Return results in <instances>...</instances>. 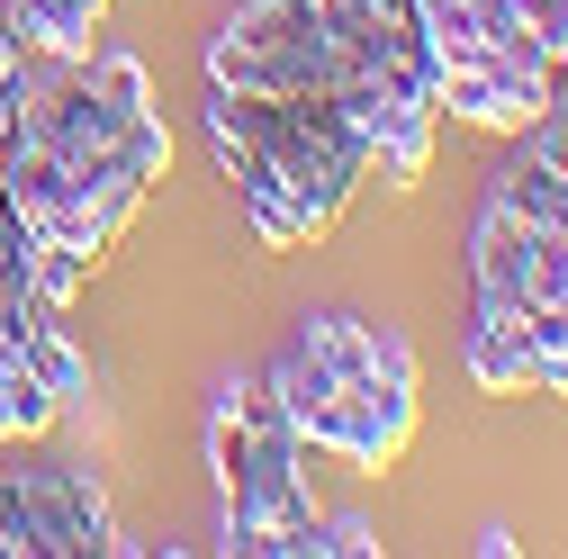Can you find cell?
I'll return each mask as SVG.
<instances>
[{
    "mask_svg": "<svg viewBox=\"0 0 568 559\" xmlns=\"http://www.w3.org/2000/svg\"><path fill=\"white\" fill-rule=\"evenodd\" d=\"M334 54L307 0H235V19L207 37V82L217 91H325Z\"/></svg>",
    "mask_w": 568,
    "mask_h": 559,
    "instance_id": "1",
    "label": "cell"
},
{
    "mask_svg": "<svg viewBox=\"0 0 568 559\" xmlns=\"http://www.w3.org/2000/svg\"><path fill=\"white\" fill-rule=\"evenodd\" d=\"M19 478H28V497H37V515H45V541H54V559L118 550V524H109L100 478H82V469H54V460H37V469H19Z\"/></svg>",
    "mask_w": 568,
    "mask_h": 559,
    "instance_id": "2",
    "label": "cell"
},
{
    "mask_svg": "<svg viewBox=\"0 0 568 559\" xmlns=\"http://www.w3.org/2000/svg\"><path fill=\"white\" fill-rule=\"evenodd\" d=\"M524 262H532V226H524L515 207L487 190V207H478V235H469V280H478V307H487V316H524V307H532V289H524Z\"/></svg>",
    "mask_w": 568,
    "mask_h": 559,
    "instance_id": "3",
    "label": "cell"
},
{
    "mask_svg": "<svg viewBox=\"0 0 568 559\" xmlns=\"http://www.w3.org/2000/svg\"><path fill=\"white\" fill-rule=\"evenodd\" d=\"M460 362H469V379H478L487 397H541V353H532L524 316H487V307H478Z\"/></svg>",
    "mask_w": 568,
    "mask_h": 559,
    "instance_id": "4",
    "label": "cell"
},
{
    "mask_svg": "<svg viewBox=\"0 0 568 559\" xmlns=\"http://www.w3.org/2000/svg\"><path fill=\"white\" fill-rule=\"evenodd\" d=\"M271 397L290 406V425H298V443L307 451H325V434H334V406H343V379L307 353V343H290V353L271 362Z\"/></svg>",
    "mask_w": 568,
    "mask_h": 559,
    "instance_id": "5",
    "label": "cell"
},
{
    "mask_svg": "<svg viewBox=\"0 0 568 559\" xmlns=\"http://www.w3.org/2000/svg\"><path fill=\"white\" fill-rule=\"evenodd\" d=\"M100 19H109V0H19V37L45 63H91L100 54Z\"/></svg>",
    "mask_w": 568,
    "mask_h": 559,
    "instance_id": "6",
    "label": "cell"
},
{
    "mask_svg": "<svg viewBox=\"0 0 568 559\" xmlns=\"http://www.w3.org/2000/svg\"><path fill=\"white\" fill-rule=\"evenodd\" d=\"M19 370H28V379L54 397V406L91 397V362L73 353V343H63V325H54V316H37V325H28V353H19Z\"/></svg>",
    "mask_w": 568,
    "mask_h": 559,
    "instance_id": "7",
    "label": "cell"
},
{
    "mask_svg": "<svg viewBox=\"0 0 568 559\" xmlns=\"http://www.w3.org/2000/svg\"><path fill=\"white\" fill-rule=\"evenodd\" d=\"M19 280H28V298H37L45 316H63V307L91 289V262H82L73 244H28V271H19Z\"/></svg>",
    "mask_w": 568,
    "mask_h": 559,
    "instance_id": "8",
    "label": "cell"
},
{
    "mask_svg": "<svg viewBox=\"0 0 568 559\" xmlns=\"http://www.w3.org/2000/svg\"><path fill=\"white\" fill-rule=\"evenodd\" d=\"M54 415H63V406H54L19 362L0 370V443H45V434H54Z\"/></svg>",
    "mask_w": 568,
    "mask_h": 559,
    "instance_id": "9",
    "label": "cell"
},
{
    "mask_svg": "<svg viewBox=\"0 0 568 559\" xmlns=\"http://www.w3.org/2000/svg\"><path fill=\"white\" fill-rule=\"evenodd\" d=\"M0 559H54L45 515H37V497H28L19 469H0Z\"/></svg>",
    "mask_w": 568,
    "mask_h": 559,
    "instance_id": "10",
    "label": "cell"
},
{
    "mask_svg": "<svg viewBox=\"0 0 568 559\" xmlns=\"http://www.w3.org/2000/svg\"><path fill=\"white\" fill-rule=\"evenodd\" d=\"M244 451H253V434H244V406H235V388H226L217 406H207V469H217V497H235Z\"/></svg>",
    "mask_w": 568,
    "mask_h": 559,
    "instance_id": "11",
    "label": "cell"
},
{
    "mask_svg": "<svg viewBox=\"0 0 568 559\" xmlns=\"http://www.w3.org/2000/svg\"><path fill=\"white\" fill-rule=\"evenodd\" d=\"M82 73H91V91L118 109V118H135V109H154V82H145V63H135V54H118V45H100L91 63H82Z\"/></svg>",
    "mask_w": 568,
    "mask_h": 559,
    "instance_id": "12",
    "label": "cell"
},
{
    "mask_svg": "<svg viewBox=\"0 0 568 559\" xmlns=\"http://www.w3.org/2000/svg\"><path fill=\"white\" fill-rule=\"evenodd\" d=\"M524 334L541 353V397H568V307H524Z\"/></svg>",
    "mask_w": 568,
    "mask_h": 559,
    "instance_id": "13",
    "label": "cell"
},
{
    "mask_svg": "<svg viewBox=\"0 0 568 559\" xmlns=\"http://www.w3.org/2000/svg\"><path fill=\"white\" fill-rule=\"evenodd\" d=\"M316 550L325 559H362V550H379V532L362 515H316Z\"/></svg>",
    "mask_w": 568,
    "mask_h": 559,
    "instance_id": "14",
    "label": "cell"
},
{
    "mask_svg": "<svg viewBox=\"0 0 568 559\" xmlns=\"http://www.w3.org/2000/svg\"><path fill=\"white\" fill-rule=\"evenodd\" d=\"M0 19H10V28H19V0H0Z\"/></svg>",
    "mask_w": 568,
    "mask_h": 559,
    "instance_id": "15",
    "label": "cell"
}]
</instances>
